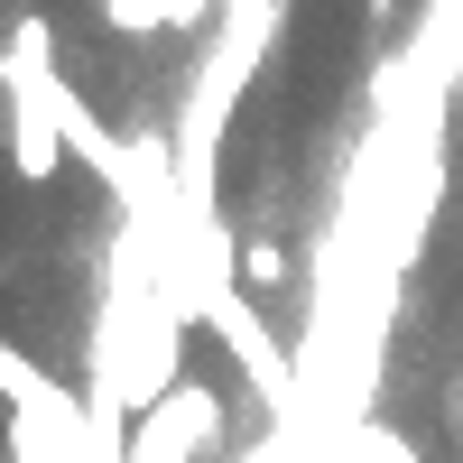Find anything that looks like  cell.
<instances>
[{"label":"cell","mask_w":463,"mask_h":463,"mask_svg":"<svg viewBox=\"0 0 463 463\" xmlns=\"http://www.w3.org/2000/svg\"><path fill=\"white\" fill-rule=\"evenodd\" d=\"M241 288L250 297H279L288 288V250L269 241V232H241Z\"/></svg>","instance_id":"5b68a950"},{"label":"cell","mask_w":463,"mask_h":463,"mask_svg":"<svg viewBox=\"0 0 463 463\" xmlns=\"http://www.w3.org/2000/svg\"><path fill=\"white\" fill-rule=\"evenodd\" d=\"M454 436H463V380H454Z\"/></svg>","instance_id":"9c48e42d"},{"label":"cell","mask_w":463,"mask_h":463,"mask_svg":"<svg viewBox=\"0 0 463 463\" xmlns=\"http://www.w3.org/2000/svg\"><path fill=\"white\" fill-rule=\"evenodd\" d=\"M37 390H56V371H37V362L19 353V343L0 334V408H28Z\"/></svg>","instance_id":"8992f818"},{"label":"cell","mask_w":463,"mask_h":463,"mask_svg":"<svg viewBox=\"0 0 463 463\" xmlns=\"http://www.w3.org/2000/svg\"><path fill=\"white\" fill-rule=\"evenodd\" d=\"M213 445H222V399L204 380H176L158 408L130 417V454L121 463H204Z\"/></svg>","instance_id":"7a4b0ae2"},{"label":"cell","mask_w":463,"mask_h":463,"mask_svg":"<svg viewBox=\"0 0 463 463\" xmlns=\"http://www.w3.org/2000/svg\"><path fill=\"white\" fill-rule=\"evenodd\" d=\"M0 111H10V167L28 185H47L74 148H65V111H74V84L56 65V28L19 10L10 37H0Z\"/></svg>","instance_id":"6da1fadb"},{"label":"cell","mask_w":463,"mask_h":463,"mask_svg":"<svg viewBox=\"0 0 463 463\" xmlns=\"http://www.w3.org/2000/svg\"><path fill=\"white\" fill-rule=\"evenodd\" d=\"M204 325H213V343L232 362H241V380L279 408V417H297V362H288V343L260 325V297H241V288H222L213 306H204Z\"/></svg>","instance_id":"3957f363"},{"label":"cell","mask_w":463,"mask_h":463,"mask_svg":"<svg viewBox=\"0 0 463 463\" xmlns=\"http://www.w3.org/2000/svg\"><path fill=\"white\" fill-rule=\"evenodd\" d=\"M10 463H93V399L56 380L28 408H10Z\"/></svg>","instance_id":"277c9868"},{"label":"cell","mask_w":463,"mask_h":463,"mask_svg":"<svg viewBox=\"0 0 463 463\" xmlns=\"http://www.w3.org/2000/svg\"><path fill=\"white\" fill-rule=\"evenodd\" d=\"M176 10H185V0H102V28H121V37H158V28H176Z\"/></svg>","instance_id":"52a82bcc"},{"label":"cell","mask_w":463,"mask_h":463,"mask_svg":"<svg viewBox=\"0 0 463 463\" xmlns=\"http://www.w3.org/2000/svg\"><path fill=\"white\" fill-rule=\"evenodd\" d=\"M353 454H362V463H417V454H408V436H390V427H362V445H353Z\"/></svg>","instance_id":"ba28073f"}]
</instances>
